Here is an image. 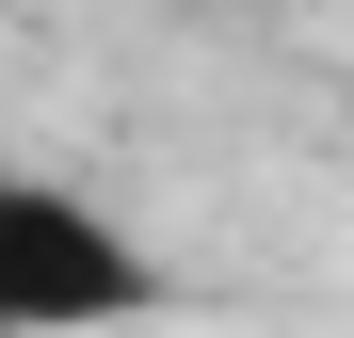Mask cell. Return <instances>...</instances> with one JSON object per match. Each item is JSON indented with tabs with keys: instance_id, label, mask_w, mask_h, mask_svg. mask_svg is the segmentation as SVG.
Listing matches in <instances>:
<instances>
[{
	"instance_id": "cell-1",
	"label": "cell",
	"mask_w": 354,
	"mask_h": 338,
	"mask_svg": "<svg viewBox=\"0 0 354 338\" xmlns=\"http://www.w3.org/2000/svg\"><path fill=\"white\" fill-rule=\"evenodd\" d=\"M161 306V258L65 178H0V338H113Z\"/></svg>"
}]
</instances>
